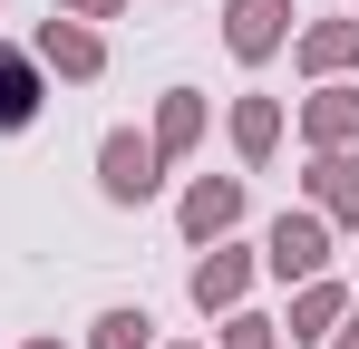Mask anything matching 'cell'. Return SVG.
<instances>
[{"instance_id": "15", "label": "cell", "mask_w": 359, "mask_h": 349, "mask_svg": "<svg viewBox=\"0 0 359 349\" xmlns=\"http://www.w3.org/2000/svg\"><path fill=\"white\" fill-rule=\"evenodd\" d=\"M224 349H272V320H233V340Z\"/></svg>"}, {"instance_id": "10", "label": "cell", "mask_w": 359, "mask_h": 349, "mask_svg": "<svg viewBox=\"0 0 359 349\" xmlns=\"http://www.w3.org/2000/svg\"><path fill=\"white\" fill-rule=\"evenodd\" d=\"M272 136H282V107H272V97H243L233 107V146L243 156H272Z\"/></svg>"}, {"instance_id": "6", "label": "cell", "mask_w": 359, "mask_h": 349, "mask_svg": "<svg viewBox=\"0 0 359 349\" xmlns=\"http://www.w3.org/2000/svg\"><path fill=\"white\" fill-rule=\"evenodd\" d=\"M39 58H49V68H68V78H97V39H88V29H78V20H49V29H39Z\"/></svg>"}, {"instance_id": "18", "label": "cell", "mask_w": 359, "mask_h": 349, "mask_svg": "<svg viewBox=\"0 0 359 349\" xmlns=\"http://www.w3.org/2000/svg\"><path fill=\"white\" fill-rule=\"evenodd\" d=\"M29 349H59V340H29Z\"/></svg>"}, {"instance_id": "12", "label": "cell", "mask_w": 359, "mask_h": 349, "mask_svg": "<svg viewBox=\"0 0 359 349\" xmlns=\"http://www.w3.org/2000/svg\"><path fill=\"white\" fill-rule=\"evenodd\" d=\"M301 58H311V68H350V58H359V29H350V20H340V29H311Z\"/></svg>"}, {"instance_id": "11", "label": "cell", "mask_w": 359, "mask_h": 349, "mask_svg": "<svg viewBox=\"0 0 359 349\" xmlns=\"http://www.w3.org/2000/svg\"><path fill=\"white\" fill-rule=\"evenodd\" d=\"M330 320H340V291H330V282H311V291H301V310H292V340H320Z\"/></svg>"}, {"instance_id": "9", "label": "cell", "mask_w": 359, "mask_h": 349, "mask_svg": "<svg viewBox=\"0 0 359 349\" xmlns=\"http://www.w3.org/2000/svg\"><path fill=\"white\" fill-rule=\"evenodd\" d=\"M243 272H252L243 252H214V262L194 272V301H204V310H233V301H243Z\"/></svg>"}, {"instance_id": "2", "label": "cell", "mask_w": 359, "mask_h": 349, "mask_svg": "<svg viewBox=\"0 0 359 349\" xmlns=\"http://www.w3.org/2000/svg\"><path fill=\"white\" fill-rule=\"evenodd\" d=\"M224 39H233V58H272L282 39H292V0H233Z\"/></svg>"}, {"instance_id": "4", "label": "cell", "mask_w": 359, "mask_h": 349, "mask_svg": "<svg viewBox=\"0 0 359 349\" xmlns=\"http://www.w3.org/2000/svg\"><path fill=\"white\" fill-rule=\"evenodd\" d=\"M233 214H243V184H233V174H224V184L204 174V184L184 194V233H194V242H214V233H233Z\"/></svg>"}, {"instance_id": "17", "label": "cell", "mask_w": 359, "mask_h": 349, "mask_svg": "<svg viewBox=\"0 0 359 349\" xmlns=\"http://www.w3.org/2000/svg\"><path fill=\"white\" fill-rule=\"evenodd\" d=\"M340 349H359V320H350V340H340Z\"/></svg>"}, {"instance_id": "13", "label": "cell", "mask_w": 359, "mask_h": 349, "mask_svg": "<svg viewBox=\"0 0 359 349\" xmlns=\"http://www.w3.org/2000/svg\"><path fill=\"white\" fill-rule=\"evenodd\" d=\"M320 204H330V214H359V165H350V156L320 165Z\"/></svg>"}, {"instance_id": "3", "label": "cell", "mask_w": 359, "mask_h": 349, "mask_svg": "<svg viewBox=\"0 0 359 349\" xmlns=\"http://www.w3.org/2000/svg\"><path fill=\"white\" fill-rule=\"evenodd\" d=\"M262 262H272L282 282H292V272H320V262H330V233H320V214H282V224H272V242H262Z\"/></svg>"}, {"instance_id": "7", "label": "cell", "mask_w": 359, "mask_h": 349, "mask_svg": "<svg viewBox=\"0 0 359 349\" xmlns=\"http://www.w3.org/2000/svg\"><path fill=\"white\" fill-rule=\"evenodd\" d=\"M301 126H311V136H320V146H350V136H359V88H320V97H311V116H301Z\"/></svg>"}, {"instance_id": "8", "label": "cell", "mask_w": 359, "mask_h": 349, "mask_svg": "<svg viewBox=\"0 0 359 349\" xmlns=\"http://www.w3.org/2000/svg\"><path fill=\"white\" fill-rule=\"evenodd\" d=\"M194 136H204V97H194V88H175V97H165V116H156V156H184Z\"/></svg>"}, {"instance_id": "1", "label": "cell", "mask_w": 359, "mask_h": 349, "mask_svg": "<svg viewBox=\"0 0 359 349\" xmlns=\"http://www.w3.org/2000/svg\"><path fill=\"white\" fill-rule=\"evenodd\" d=\"M97 184H107V194H117V204H146V194H156V146H146V136H107V146H97Z\"/></svg>"}, {"instance_id": "14", "label": "cell", "mask_w": 359, "mask_h": 349, "mask_svg": "<svg viewBox=\"0 0 359 349\" xmlns=\"http://www.w3.org/2000/svg\"><path fill=\"white\" fill-rule=\"evenodd\" d=\"M146 330H156L146 310H107V320H97V349H146Z\"/></svg>"}, {"instance_id": "16", "label": "cell", "mask_w": 359, "mask_h": 349, "mask_svg": "<svg viewBox=\"0 0 359 349\" xmlns=\"http://www.w3.org/2000/svg\"><path fill=\"white\" fill-rule=\"evenodd\" d=\"M68 20H107V10H126V0H59Z\"/></svg>"}, {"instance_id": "5", "label": "cell", "mask_w": 359, "mask_h": 349, "mask_svg": "<svg viewBox=\"0 0 359 349\" xmlns=\"http://www.w3.org/2000/svg\"><path fill=\"white\" fill-rule=\"evenodd\" d=\"M29 116H39V68L20 49H0V136H20Z\"/></svg>"}]
</instances>
